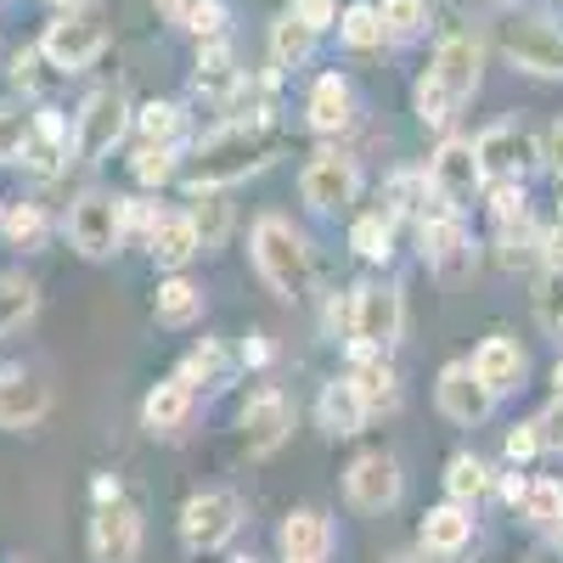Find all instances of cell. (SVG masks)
<instances>
[{
    "instance_id": "obj_6",
    "label": "cell",
    "mask_w": 563,
    "mask_h": 563,
    "mask_svg": "<svg viewBox=\"0 0 563 563\" xmlns=\"http://www.w3.org/2000/svg\"><path fill=\"white\" fill-rule=\"evenodd\" d=\"M422 175H429V198L445 203V209H456V214L474 209V198L490 186V180H485V164H479V147H474L467 135H445Z\"/></svg>"
},
{
    "instance_id": "obj_56",
    "label": "cell",
    "mask_w": 563,
    "mask_h": 563,
    "mask_svg": "<svg viewBox=\"0 0 563 563\" xmlns=\"http://www.w3.org/2000/svg\"><path fill=\"white\" fill-rule=\"evenodd\" d=\"M0 214H7V203H0Z\"/></svg>"
},
{
    "instance_id": "obj_54",
    "label": "cell",
    "mask_w": 563,
    "mask_h": 563,
    "mask_svg": "<svg viewBox=\"0 0 563 563\" xmlns=\"http://www.w3.org/2000/svg\"><path fill=\"white\" fill-rule=\"evenodd\" d=\"M158 7H169V12H175V7H180V0H158Z\"/></svg>"
},
{
    "instance_id": "obj_3",
    "label": "cell",
    "mask_w": 563,
    "mask_h": 563,
    "mask_svg": "<svg viewBox=\"0 0 563 563\" xmlns=\"http://www.w3.org/2000/svg\"><path fill=\"white\" fill-rule=\"evenodd\" d=\"M249 254H254V271L260 282L282 299V305H299L316 282V254L305 243V231H294V220L282 214H260L254 231H249Z\"/></svg>"
},
{
    "instance_id": "obj_32",
    "label": "cell",
    "mask_w": 563,
    "mask_h": 563,
    "mask_svg": "<svg viewBox=\"0 0 563 563\" xmlns=\"http://www.w3.org/2000/svg\"><path fill=\"white\" fill-rule=\"evenodd\" d=\"M192 68H198V74H192V85L203 90V97H214V102L231 90V79L243 74V68H238V52H231V40H203Z\"/></svg>"
},
{
    "instance_id": "obj_24",
    "label": "cell",
    "mask_w": 563,
    "mask_h": 563,
    "mask_svg": "<svg viewBox=\"0 0 563 563\" xmlns=\"http://www.w3.org/2000/svg\"><path fill=\"white\" fill-rule=\"evenodd\" d=\"M422 552H434V558H456L467 541H474V507L467 501H440V507H429V519H422Z\"/></svg>"
},
{
    "instance_id": "obj_1",
    "label": "cell",
    "mask_w": 563,
    "mask_h": 563,
    "mask_svg": "<svg viewBox=\"0 0 563 563\" xmlns=\"http://www.w3.org/2000/svg\"><path fill=\"white\" fill-rule=\"evenodd\" d=\"M282 153H288V135L276 130V119L220 124L192 147V158L180 164V186L186 192H231V186H243L249 175H265Z\"/></svg>"
},
{
    "instance_id": "obj_50",
    "label": "cell",
    "mask_w": 563,
    "mask_h": 563,
    "mask_svg": "<svg viewBox=\"0 0 563 563\" xmlns=\"http://www.w3.org/2000/svg\"><path fill=\"white\" fill-rule=\"evenodd\" d=\"M52 12H85V7H97V0H45Z\"/></svg>"
},
{
    "instance_id": "obj_11",
    "label": "cell",
    "mask_w": 563,
    "mask_h": 563,
    "mask_svg": "<svg viewBox=\"0 0 563 563\" xmlns=\"http://www.w3.org/2000/svg\"><path fill=\"white\" fill-rule=\"evenodd\" d=\"M299 198L310 214H344L361 203V164L350 153H316L299 169Z\"/></svg>"
},
{
    "instance_id": "obj_35",
    "label": "cell",
    "mask_w": 563,
    "mask_h": 563,
    "mask_svg": "<svg viewBox=\"0 0 563 563\" xmlns=\"http://www.w3.org/2000/svg\"><path fill=\"white\" fill-rule=\"evenodd\" d=\"M225 372H231V355H225L214 339H203L198 350H186V355H180L175 378L198 395V389H220V384H225Z\"/></svg>"
},
{
    "instance_id": "obj_41",
    "label": "cell",
    "mask_w": 563,
    "mask_h": 563,
    "mask_svg": "<svg viewBox=\"0 0 563 563\" xmlns=\"http://www.w3.org/2000/svg\"><path fill=\"white\" fill-rule=\"evenodd\" d=\"M29 130H34V113L23 102H0V164H23Z\"/></svg>"
},
{
    "instance_id": "obj_46",
    "label": "cell",
    "mask_w": 563,
    "mask_h": 563,
    "mask_svg": "<svg viewBox=\"0 0 563 563\" xmlns=\"http://www.w3.org/2000/svg\"><path fill=\"white\" fill-rule=\"evenodd\" d=\"M541 451H547L541 422H519V429L507 434V462H530V456H541Z\"/></svg>"
},
{
    "instance_id": "obj_13",
    "label": "cell",
    "mask_w": 563,
    "mask_h": 563,
    "mask_svg": "<svg viewBox=\"0 0 563 563\" xmlns=\"http://www.w3.org/2000/svg\"><path fill=\"white\" fill-rule=\"evenodd\" d=\"M90 563H135L141 558V507L130 496L119 501H102L97 512H90Z\"/></svg>"
},
{
    "instance_id": "obj_4",
    "label": "cell",
    "mask_w": 563,
    "mask_h": 563,
    "mask_svg": "<svg viewBox=\"0 0 563 563\" xmlns=\"http://www.w3.org/2000/svg\"><path fill=\"white\" fill-rule=\"evenodd\" d=\"M344 327H350V355H389L406 333V299L395 282H361L350 294V310H344Z\"/></svg>"
},
{
    "instance_id": "obj_14",
    "label": "cell",
    "mask_w": 563,
    "mask_h": 563,
    "mask_svg": "<svg viewBox=\"0 0 563 563\" xmlns=\"http://www.w3.org/2000/svg\"><path fill=\"white\" fill-rule=\"evenodd\" d=\"M238 434H243V451L249 456H276L294 434V406L282 389H254L238 411Z\"/></svg>"
},
{
    "instance_id": "obj_18",
    "label": "cell",
    "mask_w": 563,
    "mask_h": 563,
    "mask_svg": "<svg viewBox=\"0 0 563 563\" xmlns=\"http://www.w3.org/2000/svg\"><path fill=\"white\" fill-rule=\"evenodd\" d=\"M434 400H440V411L451 417V422H462V429H474V422H485L490 411H496V389L474 372V361H451V366H440V384H434Z\"/></svg>"
},
{
    "instance_id": "obj_10",
    "label": "cell",
    "mask_w": 563,
    "mask_h": 563,
    "mask_svg": "<svg viewBox=\"0 0 563 563\" xmlns=\"http://www.w3.org/2000/svg\"><path fill=\"white\" fill-rule=\"evenodd\" d=\"M417 243H422V265H429L434 276L474 271V238H467L462 214L445 209V203H434V198L417 209Z\"/></svg>"
},
{
    "instance_id": "obj_15",
    "label": "cell",
    "mask_w": 563,
    "mask_h": 563,
    "mask_svg": "<svg viewBox=\"0 0 563 563\" xmlns=\"http://www.w3.org/2000/svg\"><path fill=\"white\" fill-rule=\"evenodd\" d=\"M52 417V384L34 366H0V429L29 434Z\"/></svg>"
},
{
    "instance_id": "obj_21",
    "label": "cell",
    "mask_w": 563,
    "mask_h": 563,
    "mask_svg": "<svg viewBox=\"0 0 563 563\" xmlns=\"http://www.w3.org/2000/svg\"><path fill=\"white\" fill-rule=\"evenodd\" d=\"M366 400H361V389L350 384V372L344 378H327L321 384V395H316V422H321V434L327 440H355L361 429H366Z\"/></svg>"
},
{
    "instance_id": "obj_53",
    "label": "cell",
    "mask_w": 563,
    "mask_h": 563,
    "mask_svg": "<svg viewBox=\"0 0 563 563\" xmlns=\"http://www.w3.org/2000/svg\"><path fill=\"white\" fill-rule=\"evenodd\" d=\"M282 563H316V558H282Z\"/></svg>"
},
{
    "instance_id": "obj_57",
    "label": "cell",
    "mask_w": 563,
    "mask_h": 563,
    "mask_svg": "<svg viewBox=\"0 0 563 563\" xmlns=\"http://www.w3.org/2000/svg\"><path fill=\"white\" fill-rule=\"evenodd\" d=\"M18 563H23V558H18Z\"/></svg>"
},
{
    "instance_id": "obj_25",
    "label": "cell",
    "mask_w": 563,
    "mask_h": 563,
    "mask_svg": "<svg viewBox=\"0 0 563 563\" xmlns=\"http://www.w3.org/2000/svg\"><path fill=\"white\" fill-rule=\"evenodd\" d=\"M474 372H479L496 395H512V389L525 384V350H519V339L490 333V339L474 350Z\"/></svg>"
},
{
    "instance_id": "obj_22",
    "label": "cell",
    "mask_w": 563,
    "mask_h": 563,
    "mask_svg": "<svg viewBox=\"0 0 563 563\" xmlns=\"http://www.w3.org/2000/svg\"><path fill=\"white\" fill-rule=\"evenodd\" d=\"M305 124L316 135H344L355 130V90L344 74H321L310 85V97H305Z\"/></svg>"
},
{
    "instance_id": "obj_34",
    "label": "cell",
    "mask_w": 563,
    "mask_h": 563,
    "mask_svg": "<svg viewBox=\"0 0 563 563\" xmlns=\"http://www.w3.org/2000/svg\"><path fill=\"white\" fill-rule=\"evenodd\" d=\"M0 238H7V249L40 254L45 238H52V220H45L40 203H7V214H0Z\"/></svg>"
},
{
    "instance_id": "obj_31",
    "label": "cell",
    "mask_w": 563,
    "mask_h": 563,
    "mask_svg": "<svg viewBox=\"0 0 563 563\" xmlns=\"http://www.w3.org/2000/svg\"><path fill=\"white\" fill-rule=\"evenodd\" d=\"M34 316H40V288L23 271H0V339L23 333Z\"/></svg>"
},
{
    "instance_id": "obj_36",
    "label": "cell",
    "mask_w": 563,
    "mask_h": 563,
    "mask_svg": "<svg viewBox=\"0 0 563 563\" xmlns=\"http://www.w3.org/2000/svg\"><path fill=\"white\" fill-rule=\"evenodd\" d=\"M180 147H164V141H141V153L130 158V175L135 186H147V192H164V186L180 180Z\"/></svg>"
},
{
    "instance_id": "obj_42",
    "label": "cell",
    "mask_w": 563,
    "mask_h": 563,
    "mask_svg": "<svg viewBox=\"0 0 563 563\" xmlns=\"http://www.w3.org/2000/svg\"><path fill=\"white\" fill-rule=\"evenodd\" d=\"M519 507H525V519H536L541 530H563V485L558 479H530Z\"/></svg>"
},
{
    "instance_id": "obj_51",
    "label": "cell",
    "mask_w": 563,
    "mask_h": 563,
    "mask_svg": "<svg viewBox=\"0 0 563 563\" xmlns=\"http://www.w3.org/2000/svg\"><path fill=\"white\" fill-rule=\"evenodd\" d=\"M519 563H563V552H547V547H541V552H530V558H519Z\"/></svg>"
},
{
    "instance_id": "obj_47",
    "label": "cell",
    "mask_w": 563,
    "mask_h": 563,
    "mask_svg": "<svg viewBox=\"0 0 563 563\" xmlns=\"http://www.w3.org/2000/svg\"><path fill=\"white\" fill-rule=\"evenodd\" d=\"M541 158H547V169H552V175L563 180V119H558V124L547 130V147H541Z\"/></svg>"
},
{
    "instance_id": "obj_16",
    "label": "cell",
    "mask_w": 563,
    "mask_h": 563,
    "mask_svg": "<svg viewBox=\"0 0 563 563\" xmlns=\"http://www.w3.org/2000/svg\"><path fill=\"white\" fill-rule=\"evenodd\" d=\"M501 52H507L512 68H525V74H536V79H563V29H552V23H541V18L507 23Z\"/></svg>"
},
{
    "instance_id": "obj_7",
    "label": "cell",
    "mask_w": 563,
    "mask_h": 563,
    "mask_svg": "<svg viewBox=\"0 0 563 563\" xmlns=\"http://www.w3.org/2000/svg\"><path fill=\"white\" fill-rule=\"evenodd\" d=\"M40 57L52 63L57 74H85L90 63H97L102 52H108V23L97 18V12H57L52 23L40 29Z\"/></svg>"
},
{
    "instance_id": "obj_33",
    "label": "cell",
    "mask_w": 563,
    "mask_h": 563,
    "mask_svg": "<svg viewBox=\"0 0 563 563\" xmlns=\"http://www.w3.org/2000/svg\"><path fill=\"white\" fill-rule=\"evenodd\" d=\"M490 485H496V474H490V462L485 456H474V451H456L451 462H445V496L451 501H485L490 496Z\"/></svg>"
},
{
    "instance_id": "obj_40",
    "label": "cell",
    "mask_w": 563,
    "mask_h": 563,
    "mask_svg": "<svg viewBox=\"0 0 563 563\" xmlns=\"http://www.w3.org/2000/svg\"><path fill=\"white\" fill-rule=\"evenodd\" d=\"M192 220H198V238H203V249H220L225 243V231H231V203H225V192H192Z\"/></svg>"
},
{
    "instance_id": "obj_37",
    "label": "cell",
    "mask_w": 563,
    "mask_h": 563,
    "mask_svg": "<svg viewBox=\"0 0 563 563\" xmlns=\"http://www.w3.org/2000/svg\"><path fill=\"white\" fill-rule=\"evenodd\" d=\"M339 40L350 45V52H378V45L389 40L384 34V12L372 7V0H350V7L339 12Z\"/></svg>"
},
{
    "instance_id": "obj_29",
    "label": "cell",
    "mask_w": 563,
    "mask_h": 563,
    "mask_svg": "<svg viewBox=\"0 0 563 563\" xmlns=\"http://www.w3.org/2000/svg\"><path fill=\"white\" fill-rule=\"evenodd\" d=\"M350 384L361 389V400H366V411H372V417L400 406V378H395L389 355H355V366H350Z\"/></svg>"
},
{
    "instance_id": "obj_2",
    "label": "cell",
    "mask_w": 563,
    "mask_h": 563,
    "mask_svg": "<svg viewBox=\"0 0 563 563\" xmlns=\"http://www.w3.org/2000/svg\"><path fill=\"white\" fill-rule=\"evenodd\" d=\"M479 68H485V45L474 34H445L434 45V57L429 68H422L417 79V124L422 130H445L462 102H474V90H479Z\"/></svg>"
},
{
    "instance_id": "obj_9",
    "label": "cell",
    "mask_w": 563,
    "mask_h": 563,
    "mask_svg": "<svg viewBox=\"0 0 563 563\" xmlns=\"http://www.w3.org/2000/svg\"><path fill=\"white\" fill-rule=\"evenodd\" d=\"M243 530V501L231 496V490H198V496H186L180 501V547L186 552H220L231 547Z\"/></svg>"
},
{
    "instance_id": "obj_55",
    "label": "cell",
    "mask_w": 563,
    "mask_h": 563,
    "mask_svg": "<svg viewBox=\"0 0 563 563\" xmlns=\"http://www.w3.org/2000/svg\"><path fill=\"white\" fill-rule=\"evenodd\" d=\"M231 563H254V558H231Z\"/></svg>"
},
{
    "instance_id": "obj_20",
    "label": "cell",
    "mask_w": 563,
    "mask_h": 563,
    "mask_svg": "<svg viewBox=\"0 0 563 563\" xmlns=\"http://www.w3.org/2000/svg\"><path fill=\"white\" fill-rule=\"evenodd\" d=\"M74 164V124L57 113V108H40L34 113V130H29V153H23V169L52 180Z\"/></svg>"
},
{
    "instance_id": "obj_49",
    "label": "cell",
    "mask_w": 563,
    "mask_h": 563,
    "mask_svg": "<svg viewBox=\"0 0 563 563\" xmlns=\"http://www.w3.org/2000/svg\"><path fill=\"white\" fill-rule=\"evenodd\" d=\"M271 355H276V350H271V339H260V333L243 344V366H265Z\"/></svg>"
},
{
    "instance_id": "obj_39",
    "label": "cell",
    "mask_w": 563,
    "mask_h": 563,
    "mask_svg": "<svg viewBox=\"0 0 563 563\" xmlns=\"http://www.w3.org/2000/svg\"><path fill=\"white\" fill-rule=\"evenodd\" d=\"M175 23L203 45V40H225L231 12H225V0H180V7H175Z\"/></svg>"
},
{
    "instance_id": "obj_19",
    "label": "cell",
    "mask_w": 563,
    "mask_h": 563,
    "mask_svg": "<svg viewBox=\"0 0 563 563\" xmlns=\"http://www.w3.org/2000/svg\"><path fill=\"white\" fill-rule=\"evenodd\" d=\"M141 243H147V254H153L158 271H186V265L203 254V238H198L192 209H158L153 231H147Z\"/></svg>"
},
{
    "instance_id": "obj_48",
    "label": "cell",
    "mask_w": 563,
    "mask_h": 563,
    "mask_svg": "<svg viewBox=\"0 0 563 563\" xmlns=\"http://www.w3.org/2000/svg\"><path fill=\"white\" fill-rule=\"evenodd\" d=\"M119 496H124V485H119L113 474H97V479H90V501H97V507H102V501H119Z\"/></svg>"
},
{
    "instance_id": "obj_28",
    "label": "cell",
    "mask_w": 563,
    "mask_h": 563,
    "mask_svg": "<svg viewBox=\"0 0 563 563\" xmlns=\"http://www.w3.org/2000/svg\"><path fill=\"white\" fill-rule=\"evenodd\" d=\"M316 40H321V34H316V29L288 7V12H282V18L271 23V68H276V74L305 68V63H310V52H316Z\"/></svg>"
},
{
    "instance_id": "obj_12",
    "label": "cell",
    "mask_w": 563,
    "mask_h": 563,
    "mask_svg": "<svg viewBox=\"0 0 563 563\" xmlns=\"http://www.w3.org/2000/svg\"><path fill=\"white\" fill-rule=\"evenodd\" d=\"M400 490H406V479H400V462L389 451H361L344 467V496H350L355 512H372V519H378V512H389L400 501Z\"/></svg>"
},
{
    "instance_id": "obj_26",
    "label": "cell",
    "mask_w": 563,
    "mask_h": 563,
    "mask_svg": "<svg viewBox=\"0 0 563 563\" xmlns=\"http://www.w3.org/2000/svg\"><path fill=\"white\" fill-rule=\"evenodd\" d=\"M186 417H192V389H186L180 378L153 384L147 400H141V429H147V434H180Z\"/></svg>"
},
{
    "instance_id": "obj_52",
    "label": "cell",
    "mask_w": 563,
    "mask_h": 563,
    "mask_svg": "<svg viewBox=\"0 0 563 563\" xmlns=\"http://www.w3.org/2000/svg\"><path fill=\"white\" fill-rule=\"evenodd\" d=\"M552 384H558V395H563V361L552 366Z\"/></svg>"
},
{
    "instance_id": "obj_5",
    "label": "cell",
    "mask_w": 563,
    "mask_h": 563,
    "mask_svg": "<svg viewBox=\"0 0 563 563\" xmlns=\"http://www.w3.org/2000/svg\"><path fill=\"white\" fill-rule=\"evenodd\" d=\"M135 130V108L119 85H102L90 90L74 113V164H102L119 141Z\"/></svg>"
},
{
    "instance_id": "obj_23",
    "label": "cell",
    "mask_w": 563,
    "mask_h": 563,
    "mask_svg": "<svg viewBox=\"0 0 563 563\" xmlns=\"http://www.w3.org/2000/svg\"><path fill=\"white\" fill-rule=\"evenodd\" d=\"M276 547H282V558L327 563V552H333V519H327L321 507H294L288 519H282V530H276Z\"/></svg>"
},
{
    "instance_id": "obj_27",
    "label": "cell",
    "mask_w": 563,
    "mask_h": 563,
    "mask_svg": "<svg viewBox=\"0 0 563 563\" xmlns=\"http://www.w3.org/2000/svg\"><path fill=\"white\" fill-rule=\"evenodd\" d=\"M203 316V288L186 271H164L158 294H153V321L158 327H192Z\"/></svg>"
},
{
    "instance_id": "obj_17",
    "label": "cell",
    "mask_w": 563,
    "mask_h": 563,
    "mask_svg": "<svg viewBox=\"0 0 563 563\" xmlns=\"http://www.w3.org/2000/svg\"><path fill=\"white\" fill-rule=\"evenodd\" d=\"M474 147H479L485 180H525V169L541 158L536 135H530L519 119H501V124L479 130V135H474Z\"/></svg>"
},
{
    "instance_id": "obj_38",
    "label": "cell",
    "mask_w": 563,
    "mask_h": 563,
    "mask_svg": "<svg viewBox=\"0 0 563 563\" xmlns=\"http://www.w3.org/2000/svg\"><path fill=\"white\" fill-rule=\"evenodd\" d=\"M135 135H141V141H164V147H180L186 108H180V102H141V108H135Z\"/></svg>"
},
{
    "instance_id": "obj_43",
    "label": "cell",
    "mask_w": 563,
    "mask_h": 563,
    "mask_svg": "<svg viewBox=\"0 0 563 563\" xmlns=\"http://www.w3.org/2000/svg\"><path fill=\"white\" fill-rule=\"evenodd\" d=\"M378 12H384L389 40H417L429 29V0H378Z\"/></svg>"
},
{
    "instance_id": "obj_30",
    "label": "cell",
    "mask_w": 563,
    "mask_h": 563,
    "mask_svg": "<svg viewBox=\"0 0 563 563\" xmlns=\"http://www.w3.org/2000/svg\"><path fill=\"white\" fill-rule=\"evenodd\" d=\"M395 225H400V214H395L389 203L355 214V225H350V249H355L366 265H389V254H395Z\"/></svg>"
},
{
    "instance_id": "obj_8",
    "label": "cell",
    "mask_w": 563,
    "mask_h": 563,
    "mask_svg": "<svg viewBox=\"0 0 563 563\" xmlns=\"http://www.w3.org/2000/svg\"><path fill=\"white\" fill-rule=\"evenodd\" d=\"M68 249L90 265H102L124 249V198L113 192H79L68 209Z\"/></svg>"
},
{
    "instance_id": "obj_45",
    "label": "cell",
    "mask_w": 563,
    "mask_h": 563,
    "mask_svg": "<svg viewBox=\"0 0 563 563\" xmlns=\"http://www.w3.org/2000/svg\"><path fill=\"white\" fill-rule=\"evenodd\" d=\"M40 68H52L40 57V45H23V52H12V90H23V97H34V90L45 85Z\"/></svg>"
},
{
    "instance_id": "obj_44",
    "label": "cell",
    "mask_w": 563,
    "mask_h": 563,
    "mask_svg": "<svg viewBox=\"0 0 563 563\" xmlns=\"http://www.w3.org/2000/svg\"><path fill=\"white\" fill-rule=\"evenodd\" d=\"M536 316H541L547 333L563 339V265H547L541 271V282H536Z\"/></svg>"
}]
</instances>
